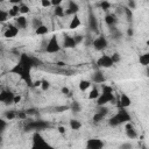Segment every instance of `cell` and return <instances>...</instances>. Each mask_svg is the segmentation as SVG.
<instances>
[{"label": "cell", "instance_id": "obj_1", "mask_svg": "<svg viewBox=\"0 0 149 149\" xmlns=\"http://www.w3.org/2000/svg\"><path fill=\"white\" fill-rule=\"evenodd\" d=\"M128 121H130V115H129V113H128L125 108H121V109L118 111V113H116L115 115H113V116L109 119L108 125H109L111 127H116V126L122 125V123H126V122H128Z\"/></svg>", "mask_w": 149, "mask_h": 149}, {"label": "cell", "instance_id": "obj_2", "mask_svg": "<svg viewBox=\"0 0 149 149\" xmlns=\"http://www.w3.org/2000/svg\"><path fill=\"white\" fill-rule=\"evenodd\" d=\"M114 101V94H113V88L108 85H102V93L99 94L97 98V105L98 106H105L108 102Z\"/></svg>", "mask_w": 149, "mask_h": 149}, {"label": "cell", "instance_id": "obj_3", "mask_svg": "<svg viewBox=\"0 0 149 149\" xmlns=\"http://www.w3.org/2000/svg\"><path fill=\"white\" fill-rule=\"evenodd\" d=\"M61 50V45H59V42L56 37V35L51 36V38L48 41L47 43V47H45V51L48 54H56Z\"/></svg>", "mask_w": 149, "mask_h": 149}, {"label": "cell", "instance_id": "obj_4", "mask_svg": "<svg viewBox=\"0 0 149 149\" xmlns=\"http://www.w3.org/2000/svg\"><path fill=\"white\" fill-rule=\"evenodd\" d=\"M92 45L97 51H102L108 47V41L105 36H98L97 38L93 40Z\"/></svg>", "mask_w": 149, "mask_h": 149}, {"label": "cell", "instance_id": "obj_5", "mask_svg": "<svg viewBox=\"0 0 149 149\" xmlns=\"http://www.w3.org/2000/svg\"><path fill=\"white\" fill-rule=\"evenodd\" d=\"M97 65H98L99 68H101V69H109V68H112V66L114 65V63H113L111 56H108V55H102V56H100V57L97 59Z\"/></svg>", "mask_w": 149, "mask_h": 149}, {"label": "cell", "instance_id": "obj_6", "mask_svg": "<svg viewBox=\"0 0 149 149\" xmlns=\"http://www.w3.org/2000/svg\"><path fill=\"white\" fill-rule=\"evenodd\" d=\"M14 93L8 91V90H1L0 91V102H3L6 105L8 104H13V99H14Z\"/></svg>", "mask_w": 149, "mask_h": 149}, {"label": "cell", "instance_id": "obj_7", "mask_svg": "<svg viewBox=\"0 0 149 149\" xmlns=\"http://www.w3.org/2000/svg\"><path fill=\"white\" fill-rule=\"evenodd\" d=\"M33 147H37V148H41V147H48V143L44 141V139L42 137V135L40 133H34L33 135Z\"/></svg>", "mask_w": 149, "mask_h": 149}, {"label": "cell", "instance_id": "obj_8", "mask_svg": "<svg viewBox=\"0 0 149 149\" xmlns=\"http://www.w3.org/2000/svg\"><path fill=\"white\" fill-rule=\"evenodd\" d=\"M19 34V28L13 24H8L6 27V30L3 31V36L6 38H13Z\"/></svg>", "mask_w": 149, "mask_h": 149}, {"label": "cell", "instance_id": "obj_9", "mask_svg": "<svg viewBox=\"0 0 149 149\" xmlns=\"http://www.w3.org/2000/svg\"><path fill=\"white\" fill-rule=\"evenodd\" d=\"M104 147V142L99 139H90L86 142L87 149H101Z\"/></svg>", "mask_w": 149, "mask_h": 149}, {"label": "cell", "instance_id": "obj_10", "mask_svg": "<svg viewBox=\"0 0 149 149\" xmlns=\"http://www.w3.org/2000/svg\"><path fill=\"white\" fill-rule=\"evenodd\" d=\"M79 12V5L77 2H74L73 0H70L68 2V8L65 10V14L66 15H74Z\"/></svg>", "mask_w": 149, "mask_h": 149}, {"label": "cell", "instance_id": "obj_11", "mask_svg": "<svg viewBox=\"0 0 149 149\" xmlns=\"http://www.w3.org/2000/svg\"><path fill=\"white\" fill-rule=\"evenodd\" d=\"M125 129H126V135H127V137H128V139L133 140V139H136V137H137V133H136V130H135L134 126L130 123V121L126 122Z\"/></svg>", "mask_w": 149, "mask_h": 149}, {"label": "cell", "instance_id": "obj_12", "mask_svg": "<svg viewBox=\"0 0 149 149\" xmlns=\"http://www.w3.org/2000/svg\"><path fill=\"white\" fill-rule=\"evenodd\" d=\"M132 105V99L130 97H128L126 93H122L120 95V101H119V107L121 108H127Z\"/></svg>", "mask_w": 149, "mask_h": 149}, {"label": "cell", "instance_id": "obj_13", "mask_svg": "<svg viewBox=\"0 0 149 149\" xmlns=\"http://www.w3.org/2000/svg\"><path fill=\"white\" fill-rule=\"evenodd\" d=\"M105 23L108 26V27H112V26H115L118 23V15L115 13H109L105 16Z\"/></svg>", "mask_w": 149, "mask_h": 149}, {"label": "cell", "instance_id": "obj_14", "mask_svg": "<svg viewBox=\"0 0 149 149\" xmlns=\"http://www.w3.org/2000/svg\"><path fill=\"white\" fill-rule=\"evenodd\" d=\"M76 45H77V43H76L73 36H65L64 37V40H63V47L65 49H72Z\"/></svg>", "mask_w": 149, "mask_h": 149}, {"label": "cell", "instance_id": "obj_15", "mask_svg": "<svg viewBox=\"0 0 149 149\" xmlns=\"http://www.w3.org/2000/svg\"><path fill=\"white\" fill-rule=\"evenodd\" d=\"M92 80L95 83V84H102L105 83L106 78L104 76V73L101 71H95L93 74H92Z\"/></svg>", "mask_w": 149, "mask_h": 149}, {"label": "cell", "instance_id": "obj_16", "mask_svg": "<svg viewBox=\"0 0 149 149\" xmlns=\"http://www.w3.org/2000/svg\"><path fill=\"white\" fill-rule=\"evenodd\" d=\"M15 23H16V27L19 29H24L27 27V19L24 15H19L17 17H15Z\"/></svg>", "mask_w": 149, "mask_h": 149}, {"label": "cell", "instance_id": "obj_17", "mask_svg": "<svg viewBox=\"0 0 149 149\" xmlns=\"http://www.w3.org/2000/svg\"><path fill=\"white\" fill-rule=\"evenodd\" d=\"M88 27L91 30H98V19L94 14H90L88 16Z\"/></svg>", "mask_w": 149, "mask_h": 149}, {"label": "cell", "instance_id": "obj_18", "mask_svg": "<svg viewBox=\"0 0 149 149\" xmlns=\"http://www.w3.org/2000/svg\"><path fill=\"white\" fill-rule=\"evenodd\" d=\"M80 24H81V22H80L79 16H78L77 14H74V15H73V17L71 19L70 23H69V28H70L71 30H73V29H77Z\"/></svg>", "mask_w": 149, "mask_h": 149}, {"label": "cell", "instance_id": "obj_19", "mask_svg": "<svg viewBox=\"0 0 149 149\" xmlns=\"http://www.w3.org/2000/svg\"><path fill=\"white\" fill-rule=\"evenodd\" d=\"M8 15H9V17H17L20 15V6L13 5L10 7V9L8 10Z\"/></svg>", "mask_w": 149, "mask_h": 149}, {"label": "cell", "instance_id": "obj_20", "mask_svg": "<svg viewBox=\"0 0 149 149\" xmlns=\"http://www.w3.org/2000/svg\"><path fill=\"white\" fill-rule=\"evenodd\" d=\"M48 125L45 123V122H43V121H37V122H31L29 126H28V128H34L35 130H40V129H42V128H45Z\"/></svg>", "mask_w": 149, "mask_h": 149}, {"label": "cell", "instance_id": "obj_21", "mask_svg": "<svg viewBox=\"0 0 149 149\" xmlns=\"http://www.w3.org/2000/svg\"><path fill=\"white\" fill-rule=\"evenodd\" d=\"M91 81L90 80H86V79H83V80H80L79 81V90L81 91V92H85L87 88H90L91 87Z\"/></svg>", "mask_w": 149, "mask_h": 149}, {"label": "cell", "instance_id": "obj_22", "mask_svg": "<svg viewBox=\"0 0 149 149\" xmlns=\"http://www.w3.org/2000/svg\"><path fill=\"white\" fill-rule=\"evenodd\" d=\"M54 14L58 17H63L65 15V9L63 8L62 5H58V6H55V9H54Z\"/></svg>", "mask_w": 149, "mask_h": 149}, {"label": "cell", "instance_id": "obj_23", "mask_svg": "<svg viewBox=\"0 0 149 149\" xmlns=\"http://www.w3.org/2000/svg\"><path fill=\"white\" fill-rule=\"evenodd\" d=\"M48 33H49V28L47 26H44V24H41L40 27H37L35 29V34L36 35H47Z\"/></svg>", "mask_w": 149, "mask_h": 149}, {"label": "cell", "instance_id": "obj_24", "mask_svg": "<svg viewBox=\"0 0 149 149\" xmlns=\"http://www.w3.org/2000/svg\"><path fill=\"white\" fill-rule=\"evenodd\" d=\"M99 94H100V92H99V90L95 87V86H93V88L90 91V93H88V95H87V98L90 99V100H97V98L99 97Z\"/></svg>", "mask_w": 149, "mask_h": 149}, {"label": "cell", "instance_id": "obj_25", "mask_svg": "<svg viewBox=\"0 0 149 149\" xmlns=\"http://www.w3.org/2000/svg\"><path fill=\"white\" fill-rule=\"evenodd\" d=\"M109 29H111V36H112L113 38L118 40V38H120V37L122 36V33H121L118 28H115V26H112Z\"/></svg>", "mask_w": 149, "mask_h": 149}, {"label": "cell", "instance_id": "obj_26", "mask_svg": "<svg viewBox=\"0 0 149 149\" xmlns=\"http://www.w3.org/2000/svg\"><path fill=\"white\" fill-rule=\"evenodd\" d=\"M70 128L72 129V130H78V129H80V127H81V122L79 121V120H76V119H72V120H70Z\"/></svg>", "mask_w": 149, "mask_h": 149}, {"label": "cell", "instance_id": "obj_27", "mask_svg": "<svg viewBox=\"0 0 149 149\" xmlns=\"http://www.w3.org/2000/svg\"><path fill=\"white\" fill-rule=\"evenodd\" d=\"M139 62H140V64H141V65L147 66V65L149 64V54H148V52H146V54L141 55V56H140V58H139Z\"/></svg>", "mask_w": 149, "mask_h": 149}, {"label": "cell", "instance_id": "obj_28", "mask_svg": "<svg viewBox=\"0 0 149 149\" xmlns=\"http://www.w3.org/2000/svg\"><path fill=\"white\" fill-rule=\"evenodd\" d=\"M9 72H10V73H15V74L21 76V74H22V72H23V68L17 63V64H15V65L9 70Z\"/></svg>", "mask_w": 149, "mask_h": 149}, {"label": "cell", "instance_id": "obj_29", "mask_svg": "<svg viewBox=\"0 0 149 149\" xmlns=\"http://www.w3.org/2000/svg\"><path fill=\"white\" fill-rule=\"evenodd\" d=\"M104 119H105V114H102V113H100V112H95L94 115H93V119H92V120H93L94 122L99 123V122H101Z\"/></svg>", "mask_w": 149, "mask_h": 149}, {"label": "cell", "instance_id": "obj_30", "mask_svg": "<svg viewBox=\"0 0 149 149\" xmlns=\"http://www.w3.org/2000/svg\"><path fill=\"white\" fill-rule=\"evenodd\" d=\"M16 118V112L15 111H7L5 112V119L6 120H13Z\"/></svg>", "mask_w": 149, "mask_h": 149}, {"label": "cell", "instance_id": "obj_31", "mask_svg": "<svg viewBox=\"0 0 149 149\" xmlns=\"http://www.w3.org/2000/svg\"><path fill=\"white\" fill-rule=\"evenodd\" d=\"M40 87L42 88V91H48V90L50 88V81L47 80V79L41 80V85H40Z\"/></svg>", "mask_w": 149, "mask_h": 149}, {"label": "cell", "instance_id": "obj_32", "mask_svg": "<svg viewBox=\"0 0 149 149\" xmlns=\"http://www.w3.org/2000/svg\"><path fill=\"white\" fill-rule=\"evenodd\" d=\"M9 15H8V12L3 10V9H0V22H6L8 20Z\"/></svg>", "mask_w": 149, "mask_h": 149}, {"label": "cell", "instance_id": "obj_33", "mask_svg": "<svg viewBox=\"0 0 149 149\" xmlns=\"http://www.w3.org/2000/svg\"><path fill=\"white\" fill-rule=\"evenodd\" d=\"M41 24H43V22L41 21V19H37V17H34L33 20H31V27L34 28V29H36L37 27H40Z\"/></svg>", "mask_w": 149, "mask_h": 149}, {"label": "cell", "instance_id": "obj_34", "mask_svg": "<svg viewBox=\"0 0 149 149\" xmlns=\"http://www.w3.org/2000/svg\"><path fill=\"white\" fill-rule=\"evenodd\" d=\"M70 108H71V111L74 112V113L80 112V105H79V102H77V101H73L72 105L70 106Z\"/></svg>", "mask_w": 149, "mask_h": 149}, {"label": "cell", "instance_id": "obj_35", "mask_svg": "<svg viewBox=\"0 0 149 149\" xmlns=\"http://www.w3.org/2000/svg\"><path fill=\"white\" fill-rule=\"evenodd\" d=\"M19 6H20V14H28L30 12L28 5H19Z\"/></svg>", "mask_w": 149, "mask_h": 149}, {"label": "cell", "instance_id": "obj_36", "mask_svg": "<svg viewBox=\"0 0 149 149\" xmlns=\"http://www.w3.org/2000/svg\"><path fill=\"white\" fill-rule=\"evenodd\" d=\"M100 7L102 8V10H108L109 7H111V3H109L107 0H101V2H100Z\"/></svg>", "mask_w": 149, "mask_h": 149}, {"label": "cell", "instance_id": "obj_37", "mask_svg": "<svg viewBox=\"0 0 149 149\" xmlns=\"http://www.w3.org/2000/svg\"><path fill=\"white\" fill-rule=\"evenodd\" d=\"M122 9H123V12H125V14H126V16H127V20H128V21H130V20H132V17H133L132 9H129L128 7H123Z\"/></svg>", "mask_w": 149, "mask_h": 149}, {"label": "cell", "instance_id": "obj_38", "mask_svg": "<svg viewBox=\"0 0 149 149\" xmlns=\"http://www.w3.org/2000/svg\"><path fill=\"white\" fill-rule=\"evenodd\" d=\"M111 58H112V61H113L114 64H115V63H119V62L121 61V56H120L119 52H114V54H112Z\"/></svg>", "mask_w": 149, "mask_h": 149}, {"label": "cell", "instance_id": "obj_39", "mask_svg": "<svg viewBox=\"0 0 149 149\" xmlns=\"http://www.w3.org/2000/svg\"><path fill=\"white\" fill-rule=\"evenodd\" d=\"M6 127H7V121L0 118V135H1V134H2L3 132H5Z\"/></svg>", "mask_w": 149, "mask_h": 149}, {"label": "cell", "instance_id": "obj_40", "mask_svg": "<svg viewBox=\"0 0 149 149\" xmlns=\"http://www.w3.org/2000/svg\"><path fill=\"white\" fill-rule=\"evenodd\" d=\"M127 7L129 8V9H135L136 8V2H135V0H127Z\"/></svg>", "mask_w": 149, "mask_h": 149}, {"label": "cell", "instance_id": "obj_41", "mask_svg": "<svg viewBox=\"0 0 149 149\" xmlns=\"http://www.w3.org/2000/svg\"><path fill=\"white\" fill-rule=\"evenodd\" d=\"M41 6L44 8H48L51 6V1L50 0H41Z\"/></svg>", "mask_w": 149, "mask_h": 149}, {"label": "cell", "instance_id": "obj_42", "mask_svg": "<svg viewBox=\"0 0 149 149\" xmlns=\"http://www.w3.org/2000/svg\"><path fill=\"white\" fill-rule=\"evenodd\" d=\"M51 1V6H58V5H61L62 2H63V0H50Z\"/></svg>", "mask_w": 149, "mask_h": 149}, {"label": "cell", "instance_id": "obj_43", "mask_svg": "<svg viewBox=\"0 0 149 149\" xmlns=\"http://www.w3.org/2000/svg\"><path fill=\"white\" fill-rule=\"evenodd\" d=\"M73 37H74V41H76L77 44H79L83 41V36L81 35H77V36H73Z\"/></svg>", "mask_w": 149, "mask_h": 149}, {"label": "cell", "instance_id": "obj_44", "mask_svg": "<svg viewBox=\"0 0 149 149\" xmlns=\"http://www.w3.org/2000/svg\"><path fill=\"white\" fill-rule=\"evenodd\" d=\"M20 101H21V95H14L13 102H14V104H19Z\"/></svg>", "mask_w": 149, "mask_h": 149}, {"label": "cell", "instance_id": "obj_45", "mask_svg": "<svg viewBox=\"0 0 149 149\" xmlns=\"http://www.w3.org/2000/svg\"><path fill=\"white\" fill-rule=\"evenodd\" d=\"M16 116L20 118V119H24V118L27 116V113H24V112H19V113L16 114Z\"/></svg>", "mask_w": 149, "mask_h": 149}, {"label": "cell", "instance_id": "obj_46", "mask_svg": "<svg viewBox=\"0 0 149 149\" xmlns=\"http://www.w3.org/2000/svg\"><path fill=\"white\" fill-rule=\"evenodd\" d=\"M127 35H128L129 37H132V36L134 35V29H133V28H128V29H127Z\"/></svg>", "mask_w": 149, "mask_h": 149}, {"label": "cell", "instance_id": "obj_47", "mask_svg": "<svg viewBox=\"0 0 149 149\" xmlns=\"http://www.w3.org/2000/svg\"><path fill=\"white\" fill-rule=\"evenodd\" d=\"M65 132H66L65 127H63V126H59V127H58V133H59V134H65Z\"/></svg>", "mask_w": 149, "mask_h": 149}, {"label": "cell", "instance_id": "obj_48", "mask_svg": "<svg viewBox=\"0 0 149 149\" xmlns=\"http://www.w3.org/2000/svg\"><path fill=\"white\" fill-rule=\"evenodd\" d=\"M12 5H19V3H21L23 0H8Z\"/></svg>", "mask_w": 149, "mask_h": 149}, {"label": "cell", "instance_id": "obj_49", "mask_svg": "<svg viewBox=\"0 0 149 149\" xmlns=\"http://www.w3.org/2000/svg\"><path fill=\"white\" fill-rule=\"evenodd\" d=\"M69 92H70V90H69L68 87H62V93H63V94H68Z\"/></svg>", "mask_w": 149, "mask_h": 149}, {"label": "cell", "instance_id": "obj_50", "mask_svg": "<svg viewBox=\"0 0 149 149\" xmlns=\"http://www.w3.org/2000/svg\"><path fill=\"white\" fill-rule=\"evenodd\" d=\"M132 147H133V146H132L130 143H126V144H122V146H121V148H132Z\"/></svg>", "mask_w": 149, "mask_h": 149}, {"label": "cell", "instance_id": "obj_51", "mask_svg": "<svg viewBox=\"0 0 149 149\" xmlns=\"http://www.w3.org/2000/svg\"><path fill=\"white\" fill-rule=\"evenodd\" d=\"M40 85H41V80H37L34 83V86H40Z\"/></svg>", "mask_w": 149, "mask_h": 149}, {"label": "cell", "instance_id": "obj_52", "mask_svg": "<svg viewBox=\"0 0 149 149\" xmlns=\"http://www.w3.org/2000/svg\"><path fill=\"white\" fill-rule=\"evenodd\" d=\"M57 65H58V66H63V65H65V64H64L63 62H57Z\"/></svg>", "mask_w": 149, "mask_h": 149}, {"label": "cell", "instance_id": "obj_53", "mask_svg": "<svg viewBox=\"0 0 149 149\" xmlns=\"http://www.w3.org/2000/svg\"><path fill=\"white\" fill-rule=\"evenodd\" d=\"M1 143H2V136L0 135V144H1Z\"/></svg>", "mask_w": 149, "mask_h": 149}, {"label": "cell", "instance_id": "obj_54", "mask_svg": "<svg viewBox=\"0 0 149 149\" xmlns=\"http://www.w3.org/2000/svg\"><path fill=\"white\" fill-rule=\"evenodd\" d=\"M3 1H5V0H0V2H3Z\"/></svg>", "mask_w": 149, "mask_h": 149}, {"label": "cell", "instance_id": "obj_55", "mask_svg": "<svg viewBox=\"0 0 149 149\" xmlns=\"http://www.w3.org/2000/svg\"><path fill=\"white\" fill-rule=\"evenodd\" d=\"M0 88H1V86H0Z\"/></svg>", "mask_w": 149, "mask_h": 149}, {"label": "cell", "instance_id": "obj_56", "mask_svg": "<svg viewBox=\"0 0 149 149\" xmlns=\"http://www.w3.org/2000/svg\"><path fill=\"white\" fill-rule=\"evenodd\" d=\"M147 1H148V0H147Z\"/></svg>", "mask_w": 149, "mask_h": 149}]
</instances>
